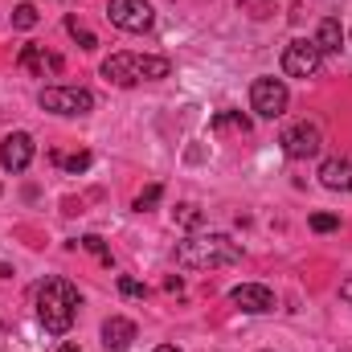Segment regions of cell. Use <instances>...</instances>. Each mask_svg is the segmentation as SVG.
Masks as SVG:
<instances>
[{
    "label": "cell",
    "mask_w": 352,
    "mask_h": 352,
    "mask_svg": "<svg viewBox=\"0 0 352 352\" xmlns=\"http://www.w3.org/2000/svg\"><path fill=\"white\" fill-rule=\"evenodd\" d=\"M287 102H291V94H287V82H283V78H254V87H250V107H254L263 119H278V115L287 111Z\"/></svg>",
    "instance_id": "obj_7"
},
{
    "label": "cell",
    "mask_w": 352,
    "mask_h": 352,
    "mask_svg": "<svg viewBox=\"0 0 352 352\" xmlns=\"http://www.w3.org/2000/svg\"><path fill=\"white\" fill-rule=\"evenodd\" d=\"M173 74V62L168 58H156V54H111L102 62V78L115 82V87H140V82H160Z\"/></svg>",
    "instance_id": "obj_3"
},
{
    "label": "cell",
    "mask_w": 352,
    "mask_h": 352,
    "mask_svg": "<svg viewBox=\"0 0 352 352\" xmlns=\"http://www.w3.org/2000/svg\"><path fill=\"white\" fill-rule=\"evenodd\" d=\"M58 352H82V349H78V344H62Z\"/></svg>",
    "instance_id": "obj_25"
},
{
    "label": "cell",
    "mask_w": 352,
    "mask_h": 352,
    "mask_svg": "<svg viewBox=\"0 0 352 352\" xmlns=\"http://www.w3.org/2000/svg\"><path fill=\"white\" fill-rule=\"evenodd\" d=\"M213 131L221 135V131H242V135H250V119L242 115V111H221V115H213Z\"/></svg>",
    "instance_id": "obj_15"
},
{
    "label": "cell",
    "mask_w": 352,
    "mask_h": 352,
    "mask_svg": "<svg viewBox=\"0 0 352 352\" xmlns=\"http://www.w3.org/2000/svg\"><path fill=\"white\" fill-rule=\"evenodd\" d=\"M12 25H16V29H33V25H37V8H33V4H16V8H12Z\"/></svg>",
    "instance_id": "obj_18"
},
{
    "label": "cell",
    "mask_w": 352,
    "mask_h": 352,
    "mask_svg": "<svg viewBox=\"0 0 352 352\" xmlns=\"http://www.w3.org/2000/svg\"><path fill=\"white\" fill-rule=\"evenodd\" d=\"M33 135L29 131H12V135H4L0 140V168L4 173H25L29 164H33Z\"/></svg>",
    "instance_id": "obj_9"
},
{
    "label": "cell",
    "mask_w": 352,
    "mask_h": 352,
    "mask_svg": "<svg viewBox=\"0 0 352 352\" xmlns=\"http://www.w3.org/2000/svg\"><path fill=\"white\" fill-rule=\"evenodd\" d=\"M66 33H70V37H74V41H78L82 50H94V45H98V37H94L90 29H82V25H78L74 16H66Z\"/></svg>",
    "instance_id": "obj_16"
},
{
    "label": "cell",
    "mask_w": 352,
    "mask_h": 352,
    "mask_svg": "<svg viewBox=\"0 0 352 352\" xmlns=\"http://www.w3.org/2000/svg\"><path fill=\"white\" fill-rule=\"evenodd\" d=\"M173 217H176V226H184V230H197L201 226V209L197 205H176Z\"/></svg>",
    "instance_id": "obj_17"
},
{
    "label": "cell",
    "mask_w": 352,
    "mask_h": 352,
    "mask_svg": "<svg viewBox=\"0 0 352 352\" xmlns=\"http://www.w3.org/2000/svg\"><path fill=\"white\" fill-rule=\"evenodd\" d=\"M82 246H87L90 254H98L102 263H111V254H107V246H102V238H94V234H87V238H82Z\"/></svg>",
    "instance_id": "obj_23"
},
{
    "label": "cell",
    "mask_w": 352,
    "mask_h": 352,
    "mask_svg": "<svg viewBox=\"0 0 352 352\" xmlns=\"http://www.w3.org/2000/svg\"><path fill=\"white\" fill-rule=\"evenodd\" d=\"M278 144H283V152H287L291 160H311V156H320V148H324V140H320V131H316L311 123L287 127Z\"/></svg>",
    "instance_id": "obj_8"
},
{
    "label": "cell",
    "mask_w": 352,
    "mask_h": 352,
    "mask_svg": "<svg viewBox=\"0 0 352 352\" xmlns=\"http://www.w3.org/2000/svg\"><path fill=\"white\" fill-rule=\"evenodd\" d=\"M107 16H111V25L123 29V33H148V29L156 25V8H152L148 0H111V4H107Z\"/></svg>",
    "instance_id": "obj_5"
},
{
    "label": "cell",
    "mask_w": 352,
    "mask_h": 352,
    "mask_svg": "<svg viewBox=\"0 0 352 352\" xmlns=\"http://www.w3.org/2000/svg\"><path fill=\"white\" fill-rule=\"evenodd\" d=\"M156 352H180V349H173V344H160V349H156Z\"/></svg>",
    "instance_id": "obj_26"
},
{
    "label": "cell",
    "mask_w": 352,
    "mask_h": 352,
    "mask_svg": "<svg viewBox=\"0 0 352 352\" xmlns=\"http://www.w3.org/2000/svg\"><path fill=\"white\" fill-rule=\"evenodd\" d=\"M340 299H344V303H352V278H344V283H340Z\"/></svg>",
    "instance_id": "obj_24"
},
{
    "label": "cell",
    "mask_w": 352,
    "mask_h": 352,
    "mask_svg": "<svg viewBox=\"0 0 352 352\" xmlns=\"http://www.w3.org/2000/svg\"><path fill=\"white\" fill-rule=\"evenodd\" d=\"M160 197H164V188H160V184H148V188H144V192L135 197V209H140V213H148V209H152V205H156Z\"/></svg>",
    "instance_id": "obj_20"
},
{
    "label": "cell",
    "mask_w": 352,
    "mask_h": 352,
    "mask_svg": "<svg viewBox=\"0 0 352 352\" xmlns=\"http://www.w3.org/2000/svg\"><path fill=\"white\" fill-rule=\"evenodd\" d=\"M336 226H340L336 213H311V230H316V234H332Z\"/></svg>",
    "instance_id": "obj_21"
},
{
    "label": "cell",
    "mask_w": 352,
    "mask_h": 352,
    "mask_svg": "<svg viewBox=\"0 0 352 352\" xmlns=\"http://www.w3.org/2000/svg\"><path fill=\"white\" fill-rule=\"evenodd\" d=\"M119 291L131 295V299H144V295H148V287H144L140 278H131V274H119Z\"/></svg>",
    "instance_id": "obj_22"
},
{
    "label": "cell",
    "mask_w": 352,
    "mask_h": 352,
    "mask_svg": "<svg viewBox=\"0 0 352 352\" xmlns=\"http://www.w3.org/2000/svg\"><path fill=\"white\" fill-rule=\"evenodd\" d=\"M131 340H135V324H131V320L111 316V320L102 324V349L107 352H127L131 349Z\"/></svg>",
    "instance_id": "obj_13"
},
{
    "label": "cell",
    "mask_w": 352,
    "mask_h": 352,
    "mask_svg": "<svg viewBox=\"0 0 352 352\" xmlns=\"http://www.w3.org/2000/svg\"><path fill=\"white\" fill-rule=\"evenodd\" d=\"M340 45H344L340 21H336V16H324L320 29H316V50H320V54H340Z\"/></svg>",
    "instance_id": "obj_14"
},
{
    "label": "cell",
    "mask_w": 352,
    "mask_h": 352,
    "mask_svg": "<svg viewBox=\"0 0 352 352\" xmlns=\"http://www.w3.org/2000/svg\"><path fill=\"white\" fill-rule=\"evenodd\" d=\"M176 263L188 270H217L242 263V246L230 234H192L176 246Z\"/></svg>",
    "instance_id": "obj_2"
},
{
    "label": "cell",
    "mask_w": 352,
    "mask_h": 352,
    "mask_svg": "<svg viewBox=\"0 0 352 352\" xmlns=\"http://www.w3.org/2000/svg\"><path fill=\"white\" fill-rule=\"evenodd\" d=\"M230 299H234L242 311H250V316H266V311H274V291L263 287V283H238V287L230 291Z\"/></svg>",
    "instance_id": "obj_10"
},
{
    "label": "cell",
    "mask_w": 352,
    "mask_h": 352,
    "mask_svg": "<svg viewBox=\"0 0 352 352\" xmlns=\"http://www.w3.org/2000/svg\"><path fill=\"white\" fill-rule=\"evenodd\" d=\"M320 184L332 188V192H352V160L344 156H332L320 164Z\"/></svg>",
    "instance_id": "obj_12"
},
{
    "label": "cell",
    "mask_w": 352,
    "mask_h": 352,
    "mask_svg": "<svg viewBox=\"0 0 352 352\" xmlns=\"http://www.w3.org/2000/svg\"><path fill=\"white\" fill-rule=\"evenodd\" d=\"M16 66L29 70V74H37V78H45V70H54V74L62 70V58L58 54H45V45H21Z\"/></svg>",
    "instance_id": "obj_11"
},
{
    "label": "cell",
    "mask_w": 352,
    "mask_h": 352,
    "mask_svg": "<svg viewBox=\"0 0 352 352\" xmlns=\"http://www.w3.org/2000/svg\"><path fill=\"white\" fill-rule=\"evenodd\" d=\"M54 160H58L66 173H87V168H90V156H87V152H78V156H58V152H54Z\"/></svg>",
    "instance_id": "obj_19"
},
{
    "label": "cell",
    "mask_w": 352,
    "mask_h": 352,
    "mask_svg": "<svg viewBox=\"0 0 352 352\" xmlns=\"http://www.w3.org/2000/svg\"><path fill=\"white\" fill-rule=\"evenodd\" d=\"M41 111H54V115H87L94 111V94L87 87H45L37 94Z\"/></svg>",
    "instance_id": "obj_4"
},
{
    "label": "cell",
    "mask_w": 352,
    "mask_h": 352,
    "mask_svg": "<svg viewBox=\"0 0 352 352\" xmlns=\"http://www.w3.org/2000/svg\"><path fill=\"white\" fill-rule=\"evenodd\" d=\"M320 62H324V54L316 50V41H291L287 50H283V74L287 78H316L320 74Z\"/></svg>",
    "instance_id": "obj_6"
},
{
    "label": "cell",
    "mask_w": 352,
    "mask_h": 352,
    "mask_svg": "<svg viewBox=\"0 0 352 352\" xmlns=\"http://www.w3.org/2000/svg\"><path fill=\"white\" fill-rule=\"evenodd\" d=\"M78 316V287L66 283V278H45L37 283V320L45 332L54 336H66L70 324Z\"/></svg>",
    "instance_id": "obj_1"
}]
</instances>
